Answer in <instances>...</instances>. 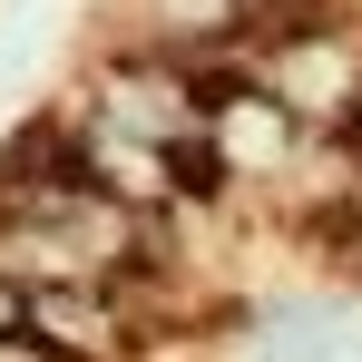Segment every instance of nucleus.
<instances>
[{
  "label": "nucleus",
  "mask_w": 362,
  "mask_h": 362,
  "mask_svg": "<svg viewBox=\"0 0 362 362\" xmlns=\"http://www.w3.org/2000/svg\"><path fill=\"white\" fill-rule=\"evenodd\" d=\"M264 88L313 127H343L362 118V59L353 40H323V30H303V40H274V69H264Z\"/></svg>",
  "instance_id": "f257e3e1"
},
{
  "label": "nucleus",
  "mask_w": 362,
  "mask_h": 362,
  "mask_svg": "<svg viewBox=\"0 0 362 362\" xmlns=\"http://www.w3.org/2000/svg\"><path fill=\"white\" fill-rule=\"evenodd\" d=\"M30 333H49L59 353H88V362H108L127 343L98 284H40V294H30Z\"/></svg>",
  "instance_id": "f03ea898"
},
{
  "label": "nucleus",
  "mask_w": 362,
  "mask_h": 362,
  "mask_svg": "<svg viewBox=\"0 0 362 362\" xmlns=\"http://www.w3.org/2000/svg\"><path fill=\"white\" fill-rule=\"evenodd\" d=\"M20 323H30V284L0 264V333H20Z\"/></svg>",
  "instance_id": "7ed1b4c3"
},
{
  "label": "nucleus",
  "mask_w": 362,
  "mask_h": 362,
  "mask_svg": "<svg viewBox=\"0 0 362 362\" xmlns=\"http://www.w3.org/2000/svg\"><path fill=\"white\" fill-rule=\"evenodd\" d=\"M0 362H49V333H30V323H20V333H0Z\"/></svg>",
  "instance_id": "20e7f679"
}]
</instances>
